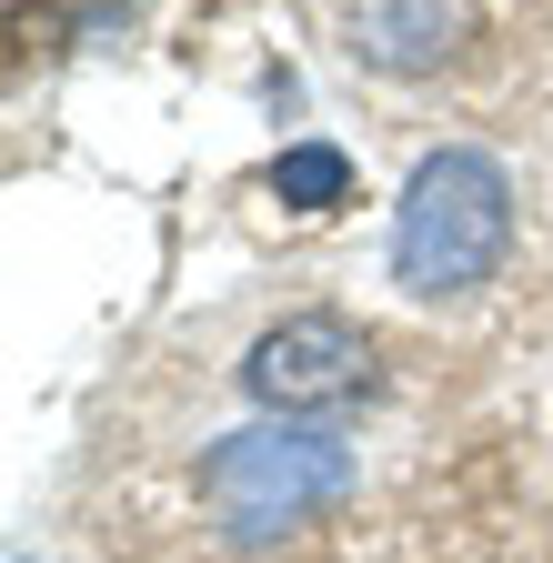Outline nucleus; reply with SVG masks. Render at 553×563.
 <instances>
[{"label":"nucleus","instance_id":"obj_1","mask_svg":"<svg viewBox=\"0 0 553 563\" xmlns=\"http://www.w3.org/2000/svg\"><path fill=\"white\" fill-rule=\"evenodd\" d=\"M513 242V172L473 141H443V152L412 162L402 201H392V282L412 302H453L473 282H494Z\"/></svg>","mask_w":553,"mask_h":563},{"label":"nucleus","instance_id":"obj_2","mask_svg":"<svg viewBox=\"0 0 553 563\" xmlns=\"http://www.w3.org/2000/svg\"><path fill=\"white\" fill-rule=\"evenodd\" d=\"M342 493H353V443L332 433V422H292V412H262L242 433H222L201 453V514H212L222 543L262 553L302 533L312 514H332Z\"/></svg>","mask_w":553,"mask_h":563},{"label":"nucleus","instance_id":"obj_3","mask_svg":"<svg viewBox=\"0 0 553 563\" xmlns=\"http://www.w3.org/2000/svg\"><path fill=\"white\" fill-rule=\"evenodd\" d=\"M242 383L262 412H342V402H363L373 393V332L363 322H342V312H283L252 352H242Z\"/></svg>","mask_w":553,"mask_h":563},{"label":"nucleus","instance_id":"obj_4","mask_svg":"<svg viewBox=\"0 0 553 563\" xmlns=\"http://www.w3.org/2000/svg\"><path fill=\"white\" fill-rule=\"evenodd\" d=\"M463 41H473V0H342V51L392 81L463 60Z\"/></svg>","mask_w":553,"mask_h":563},{"label":"nucleus","instance_id":"obj_5","mask_svg":"<svg viewBox=\"0 0 553 563\" xmlns=\"http://www.w3.org/2000/svg\"><path fill=\"white\" fill-rule=\"evenodd\" d=\"M272 201H292V211H332V201H353V162H342L332 141H292V152L272 162Z\"/></svg>","mask_w":553,"mask_h":563},{"label":"nucleus","instance_id":"obj_6","mask_svg":"<svg viewBox=\"0 0 553 563\" xmlns=\"http://www.w3.org/2000/svg\"><path fill=\"white\" fill-rule=\"evenodd\" d=\"M11 11H21V0H11Z\"/></svg>","mask_w":553,"mask_h":563}]
</instances>
